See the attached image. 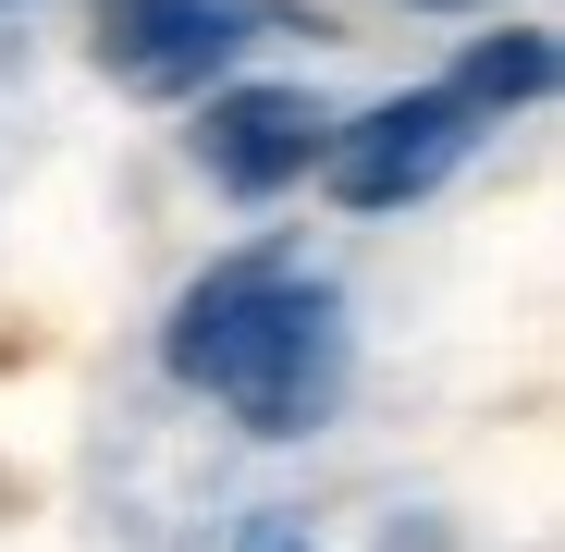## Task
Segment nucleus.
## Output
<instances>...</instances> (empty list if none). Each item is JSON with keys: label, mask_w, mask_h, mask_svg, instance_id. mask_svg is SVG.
<instances>
[{"label": "nucleus", "mask_w": 565, "mask_h": 552, "mask_svg": "<svg viewBox=\"0 0 565 552\" xmlns=\"http://www.w3.org/2000/svg\"><path fill=\"white\" fill-rule=\"evenodd\" d=\"M160 368L184 393H222L258 442H308L356 381V332H344L332 283H308L282 258H222L160 320Z\"/></svg>", "instance_id": "f257e3e1"}, {"label": "nucleus", "mask_w": 565, "mask_h": 552, "mask_svg": "<svg viewBox=\"0 0 565 552\" xmlns=\"http://www.w3.org/2000/svg\"><path fill=\"white\" fill-rule=\"evenodd\" d=\"M270 25V0H99L86 13V50H99L111 86L136 99H210L222 62Z\"/></svg>", "instance_id": "f03ea898"}, {"label": "nucleus", "mask_w": 565, "mask_h": 552, "mask_svg": "<svg viewBox=\"0 0 565 552\" xmlns=\"http://www.w3.org/2000/svg\"><path fill=\"white\" fill-rule=\"evenodd\" d=\"M467 148H480V123H467L443 86H406V99H382V111H356V123H332V197L344 209H406V197H430L443 172H467Z\"/></svg>", "instance_id": "7ed1b4c3"}, {"label": "nucleus", "mask_w": 565, "mask_h": 552, "mask_svg": "<svg viewBox=\"0 0 565 552\" xmlns=\"http://www.w3.org/2000/svg\"><path fill=\"white\" fill-rule=\"evenodd\" d=\"M332 123L308 86H210V123H198V160L222 197H282V184H308L332 160Z\"/></svg>", "instance_id": "20e7f679"}, {"label": "nucleus", "mask_w": 565, "mask_h": 552, "mask_svg": "<svg viewBox=\"0 0 565 552\" xmlns=\"http://www.w3.org/2000/svg\"><path fill=\"white\" fill-rule=\"evenodd\" d=\"M541 86H553V37H541V25H492L480 50H467V62L443 74V99H455L467 123H480V136H492V111H529Z\"/></svg>", "instance_id": "39448f33"}, {"label": "nucleus", "mask_w": 565, "mask_h": 552, "mask_svg": "<svg viewBox=\"0 0 565 552\" xmlns=\"http://www.w3.org/2000/svg\"><path fill=\"white\" fill-rule=\"evenodd\" d=\"M234 552H320V540H308V516H282V504H258V516L234 528Z\"/></svg>", "instance_id": "423d86ee"}, {"label": "nucleus", "mask_w": 565, "mask_h": 552, "mask_svg": "<svg viewBox=\"0 0 565 552\" xmlns=\"http://www.w3.org/2000/svg\"><path fill=\"white\" fill-rule=\"evenodd\" d=\"M418 13H492V0H418Z\"/></svg>", "instance_id": "0eeeda50"}]
</instances>
